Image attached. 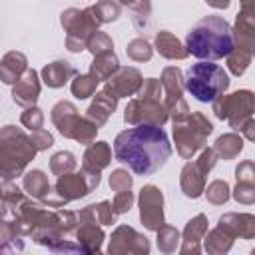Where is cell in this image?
I'll use <instances>...</instances> for the list:
<instances>
[{"instance_id": "681fc988", "label": "cell", "mask_w": 255, "mask_h": 255, "mask_svg": "<svg viewBox=\"0 0 255 255\" xmlns=\"http://www.w3.org/2000/svg\"><path fill=\"white\" fill-rule=\"evenodd\" d=\"M241 135L245 137V139H249V141H253L255 143V118H249L243 126H241Z\"/></svg>"}, {"instance_id": "f35d334b", "label": "cell", "mask_w": 255, "mask_h": 255, "mask_svg": "<svg viewBox=\"0 0 255 255\" xmlns=\"http://www.w3.org/2000/svg\"><path fill=\"white\" fill-rule=\"evenodd\" d=\"M94 58L96 56H104V54H110L114 52V40L106 34V32H96L90 40H88V48H86Z\"/></svg>"}, {"instance_id": "ba28073f", "label": "cell", "mask_w": 255, "mask_h": 255, "mask_svg": "<svg viewBox=\"0 0 255 255\" xmlns=\"http://www.w3.org/2000/svg\"><path fill=\"white\" fill-rule=\"evenodd\" d=\"M211 110L217 120H225L229 128L239 131L241 126L255 114V94L251 90H237L233 94H223L211 104Z\"/></svg>"}, {"instance_id": "4316f807", "label": "cell", "mask_w": 255, "mask_h": 255, "mask_svg": "<svg viewBox=\"0 0 255 255\" xmlns=\"http://www.w3.org/2000/svg\"><path fill=\"white\" fill-rule=\"evenodd\" d=\"M76 239H78V245L82 249L84 255H90V253H96L100 251L104 239H106V233L102 229V225H94V223H80L78 231H76Z\"/></svg>"}, {"instance_id": "52a82bcc", "label": "cell", "mask_w": 255, "mask_h": 255, "mask_svg": "<svg viewBox=\"0 0 255 255\" xmlns=\"http://www.w3.org/2000/svg\"><path fill=\"white\" fill-rule=\"evenodd\" d=\"M60 24L66 32V48L74 54H80L88 48V40L98 32L102 26L92 12V8H68L60 14Z\"/></svg>"}, {"instance_id": "2e32d148", "label": "cell", "mask_w": 255, "mask_h": 255, "mask_svg": "<svg viewBox=\"0 0 255 255\" xmlns=\"http://www.w3.org/2000/svg\"><path fill=\"white\" fill-rule=\"evenodd\" d=\"M50 120H52L54 128L60 131L62 137L72 139L74 129L78 128L82 116L78 114V108H76L72 102H68V100H60V102H56L54 108L50 110Z\"/></svg>"}, {"instance_id": "83f0119b", "label": "cell", "mask_w": 255, "mask_h": 255, "mask_svg": "<svg viewBox=\"0 0 255 255\" xmlns=\"http://www.w3.org/2000/svg\"><path fill=\"white\" fill-rule=\"evenodd\" d=\"M120 60L116 56V52H110V54H104V56H96L94 62L90 64V74L98 80V82H110L118 70H120Z\"/></svg>"}, {"instance_id": "9c48e42d", "label": "cell", "mask_w": 255, "mask_h": 255, "mask_svg": "<svg viewBox=\"0 0 255 255\" xmlns=\"http://www.w3.org/2000/svg\"><path fill=\"white\" fill-rule=\"evenodd\" d=\"M159 82L163 86V106L169 114V120L177 122V120L187 118L191 112H189V106L183 98V92H185L183 72L177 66H165L161 70Z\"/></svg>"}, {"instance_id": "d4e9b609", "label": "cell", "mask_w": 255, "mask_h": 255, "mask_svg": "<svg viewBox=\"0 0 255 255\" xmlns=\"http://www.w3.org/2000/svg\"><path fill=\"white\" fill-rule=\"evenodd\" d=\"M233 243H235V235L231 231H227L225 227L217 225L207 231V235L203 239V249L207 255H227L231 251Z\"/></svg>"}, {"instance_id": "74e56055", "label": "cell", "mask_w": 255, "mask_h": 255, "mask_svg": "<svg viewBox=\"0 0 255 255\" xmlns=\"http://www.w3.org/2000/svg\"><path fill=\"white\" fill-rule=\"evenodd\" d=\"M98 129H100V128H98V126H96L94 122H90V120H88L86 116H82V120H80L78 128L74 129V135H72V139L88 147V145H92V143L96 141Z\"/></svg>"}, {"instance_id": "ee69618b", "label": "cell", "mask_w": 255, "mask_h": 255, "mask_svg": "<svg viewBox=\"0 0 255 255\" xmlns=\"http://www.w3.org/2000/svg\"><path fill=\"white\" fill-rule=\"evenodd\" d=\"M235 179L237 183H253L255 185V161L243 159L235 167Z\"/></svg>"}, {"instance_id": "e575fe53", "label": "cell", "mask_w": 255, "mask_h": 255, "mask_svg": "<svg viewBox=\"0 0 255 255\" xmlns=\"http://www.w3.org/2000/svg\"><path fill=\"white\" fill-rule=\"evenodd\" d=\"M207 215L205 213H197L195 217H191L187 223H185V227H183V231H181V239H193V241H201V239H205V235H207V231H209V227H207Z\"/></svg>"}, {"instance_id": "cb8c5ba5", "label": "cell", "mask_w": 255, "mask_h": 255, "mask_svg": "<svg viewBox=\"0 0 255 255\" xmlns=\"http://www.w3.org/2000/svg\"><path fill=\"white\" fill-rule=\"evenodd\" d=\"M80 223H94V225H114L118 223V213L114 211L112 201H100V203H92L86 205L80 213H78Z\"/></svg>"}, {"instance_id": "f6af8a7d", "label": "cell", "mask_w": 255, "mask_h": 255, "mask_svg": "<svg viewBox=\"0 0 255 255\" xmlns=\"http://www.w3.org/2000/svg\"><path fill=\"white\" fill-rule=\"evenodd\" d=\"M217 153H215V149L213 147H203L201 151H199V157L195 159V163H197V167L207 175L215 165H217Z\"/></svg>"}, {"instance_id": "ffe728a7", "label": "cell", "mask_w": 255, "mask_h": 255, "mask_svg": "<svg viewBox=\"0 0 255 255\" xmlns=\"http://www.w3.org/2000/svg\"><path fill=\"white\" fill-rule=\"evenodd\" d=\"M217 225L225 227L235 237H241L245 241L255 239V215L253 213H235V211H229V213H223L219 217V223Z\"/></svg>"}, {"instance_id": "7dc6e473", "label": "cell", "mask_w": 255, "mask_h": 255, "mask_svg": "<svg viewBox=\"0 0 255 255\" xmlns=\"http://www.w3.org/2000/svg\"><path fill=\"white\" fill-rule=\"evenodd\" d=\"M30 137H32V141H34V145H36L38 151H46L48 147L54 145V135L50 131H46L44 128L42 129H36V131H30Z\"/></svg>"}, {"instance_id": "6da1fadb", "label": "cell", "mask_w": 255, "mask_h": 255, "mask_svg": "<svg viewBox=\"0 0 255 255\" xmlns=\"http://www.w3.org/2000/svg\"><path fill=\"white\" fill-rule=\"evenodd\" d=\"M171 151L167 133L157 126L128 128L114 139V157L135 175H153L167 163Z\"/></svg>"}, {"instance_id": "30bf717a", "label": "cell", "mask_w": 255, "mask_h": 255, "mask_svg": "<svg viewBox=\"0 0 255 255\" xmlns=\"http://www.w3.org/2000/svg\"><path fill=\"white\" fill-rule=\"evenodd\" d=\"M169 120V114L163 106V100L151 98H131L124 110V122L128 126H157L163 128Z\"/></svg>"}, {"instance_id": "bcb514c9", "label": "cell", "mask_w": 255, "mask_h": 255, "mask_svg": "<svg viewBox=\"0 0 255 255\" xmlns=\"http://www.w3.org/2000/svg\"><path fill=\"white\" fill-rule=\"evenodd\" d=\"M112 205H114V211H116L118 215H122V213H128V211L131 209V205H133V191L116 193V195H114V201H112Z\"/></svg>"}, {"instance_id": "8d00e7d4", "label": "cell", "mask_w": 255, "mask_h": 255, "mask_svg": "<svg viewBox=\"0 0 255 255\" xmlns=\"http://www.w3.org/2000/svg\"><path fill=\"white\" fill-rule=\"evenodd\" d=\"M205 197L211 205H223L229 201L231 197V187L225 179H213L207 187H205Z\"/></svg>"}, {"instance_id": "d6a6232c", "label": "cell", "mask_w": 255, "mask_h": 255, "mask_svg": "<svg viewBox=\"0 0 255 255\" xmlns=\"http://www.w3.org/2000/svg\"><path fill=\"white\" fill-rule=\"evenodd\" d=\"M76 167H78V159H76V155L72 151H64L62 149V151H56L50 157V171L54 175H58V177L72 173Z\"/></svg>"}, {"instance_id": "8fae6325", "label": "cell", "mask_w": 255, "mask_h": 255, "mask_svg": "<svg viewBox=\"0 0 255 255\" xmlns=\"http://www.w3.org/2000/svg\"><path fill=\"white\" fill-rule=\"evenodd\" d=\"M137 207H139V221L147 231H159L165 225V213H163V193L157 185L147 183L139 189L137 195Z\"/></svg>"}, {"instance_id": "60d3db41", "label": "cell", "mask_w": 255, "mask_h": 255, "mask_svg": "<svg viewBox=\"0 0 255 255\" xmlns=\"http://www.w3.org/2000/svg\"><path fill=\"white\" fill-rule=\"evenodd\" d=\"M20 124H22L26 129H30V131L42 129V126H44V112H42L38 106L28 108V110L22 112V116H20Z\"/></svg>"}, {"instance_id": "7c38bea8", "label": "cell", "mask_w": 255, "mask_h": 255, "mask_svg": "<svg viewBox=\"0 0 255 255\" xmlns=\"http://www.w3.org/2000/svg\"><path fill=\"white\" fill-rule=\"evenodd\" d=\"M151 243L129 225H118L112 231L106 255H149Z\"/></svg>"}, {"instance_id": "7402d4cb", "label": "cell", "mask_w": 255, "mask_h": 255, "mask_svg": "<svg viewBox=\"0 0 255 255\" xmlns=\"http://www.w3.org/2000/svg\"><path fill=\"white\" fill-rule=\"evenodd\" d=\"M112 163V147L108 141H94L92 145L86 147L82 155V169L92 171V173H102Z\"/></svg>"}, {"instance_id": "484cf974", "label": "cell", "mask_w": 255, "mask_h": 255, "mask_svg": "<svg viewBox=\"0 0 255 255\" xmlns=\"http://www.w3.org/2000/svg\"><path fill=\"white\" fill-rule=\"evenodd\" d=\"M22 189L26 195H30L36 201H44L52 193V185L48 181V175L42 169H30L22 175Z\"/></svg>"}, {"instance_id": "f1b7e54d", "label": "cell", "mask_w": 255, "mask_h": 255, "mask_svg": "<svg viewBox=\"0 0 255 255\" xmlns=\"http://www.w3.org/2000/svg\"><path fill=\"white\" fill-rule=\"evenodd\" d=\"M213 149L217 153L219 159H235L241 151H243V135L235 133V131H229V133H221L215 143H213Z\"/></svg>"}, {"instance_id": "d590c367", "label": "cell", "mask_w": 255, "mask_h": 255, "mask_svg": "<svg viewBox=\"0 0 255 255\" xmlns=\"http://www.w3.org/2000/svg\"><path fill=\"white\" fill-rule=\"evenodd\" d=\"M126 54L133 62H149L153 56V46L145 38H133L126 46Z\"/></svg>"}, {"instance_id": "3957f363", "label": "cell", "mask_w": 255, "mask_h": 255, "mask_svg": "<svg viewBox=\"0 0 255 255\" xmlns=\"http://www.w3.org/2000/svg\"><path fill=\"white\" fill-rule=\"evenodd\" d=\"M38 149L32 137L16 126H4L0 129V177L2 183H12L24 173L26 165L36 157Z\"/></svg>"}, {"instance_id": "f907efd6", "label": "cell", "mask_w": 255, "mask_h": 255, "mask_svg": "<svg viewBox=\"0 0 255 255\" xmlns=\"http://www.w3.org/2000/svg\"><path fill=\"white\" fill-rule=\"evenodd\" d=\"M90 255H106V253H102V251H96V253H90Z\"/></svg>"}, {"instance_id": "8992f818", "label": "cell", "mask_w": 255, "mask_h": 255, "mask_svg": "<svg viewBox=\"0 0 255 255\" xmlns=\"http://www.w3.org/2000/svg\"><path fill=\"white\" fill-rule=\"evenodd\" d=\"M102 181V173H92L86 169L80 171H72L68 175H62L56 179L52 193L46 197V205L48 207H66L70 201L82 199L88 193H92Z\"/></svg>"}, {"instance_id": "277c9868", "label": "cell", "mask_w": 255, "mask_h": 255, "mask_svg": "<svg viewBox=\"0 0 255 255\" xmlns=\"http://www.w3.org/2000/svg\"><path fill=\"white\" fill-rule=\"evenodd\" d=\"M185 78V90L197 100V102H215L219 96H223L231 84L229 74L223 70V66L213 62H197L187 68L183 74Z\"/></svg>"}, {"instance_id": "816d5d0a", "label": "cell", "mask_w": 255, "mask_h": 255, "mask_svg": "<svg viewBox=\"0 0 255 255\" xmlns=\"http://www.w3.org/2000/svg\"><path fill=\"white\" fill-rule=\"evenodd\" d=\"M249 255H255V247H253V249H251V251H249Z\"/></svg>"}, {"instance_id": "603a6c76", "label": "cell", "mask_w": 255, "mask_h": 255, "mask_svg": "<svg viewBox=\"0 0 255 255\" xmlns=\"http://www.w3.org/2000/svg\"><path fill=\"white\" fill-rule=\"evenodd\" d=\"M153 50H157L159 56H163L165 60H185L189 56L185 44L173 36L167 30H159L153 38Z\"/></svg>"}, {"instance_id": "f546056e", "label": "cell", "mask_w": 255, "mask_h": 255, "mask_svg": "<svg viewBox=\"0 0 255 255\" xmlns=\"http://www.w3.org/2000/svg\"><path fill=\"white\" fill-rule=\"evenodd\" d=\"M155 245H157V249H159L161 255H173L175 249L181 245V233H179V229L165 223V225L157 231Z\"/></svg>"}, {"instance_id": "7a4b0ae2", "label": "cell", "mask_w": 255, "mask_h": 255, "mask_svg": "<svg viewBox=\"0 0 255 255\" xmlns=\"http://www.w3.org/2000/svg\"><path fill=\"white\" fill-rule=\"evenodd\" d=\"M185 48L199 62H215L227 58L235 48L233 26L217 14L203 16L185 34Z\"/></svg>"}, {"instance_id": "d6986e66", "label": "cell", "mask_w": 255, "mask_h": 255, "mask_svg": "<svg viewBox=\"0 0 255 255\" xmlns=\"http://www.w3.org/2000/svg\"><path fill=\"white\" fill-rule=\"evenodd\" d=\"M205 173L197 167L195 161H185V165L181 167V173H179V187L183 191L185 197L189 199H197L205 193Z\"/></svg>"}, {"instance_id": "c3c4849f", "label": "cell", "mask_w": 255, "mask_h": 255, "mask_svg": "<svg viewBox=\"0 0 255 255\" xmlns=\"http://www.w3.org/2000/svg\"><path fill=\"white\" fill-rule=\"evenodd\" d=\"M179 255H201V241L193 239H181Z\"/></svg>"}, {"instance_id": "4fadbf2b", "label": "cell", "mask_w": 255, "mask_h": 255, "mask_svg": "<svg viewBox=\"0 0 255 255\" xmlns=\"http://www.w3.org/2000/svg\"><path fill=\"white\" fill-rule=\"evenodd\" d=\"M235 46L255 52V0H243L233 26Z\"/></svg>"}, {"instance_id": "ac0fdd59", "label": "cell", "mask_w": 255, "mask_h": 255, "mask_svg": "<svg viewBox=\"0 0 255 255\" xmlns=\"http://www.w3.org/2000/svg\"><path fill=\"white\" fill-rule=\"evenodd\" d=\"M78 76V70L74 68V64H70L68 60H54L50 64H46L40 72V78L42 82L52 88V90H58V88H64L70 80H74Z\"/></svg>"}, {"instance_id": "e0dca14e", "label": "cell", "mask_w": 255, "mask_h": 255, "mask_svg": "<svg viewBox=\"0 0 255 255\" xmlns=\"http://www.w3.org/2000/svg\"><path fill=\"white\" fill-rule=\"evenodd\" d=\"M106 84L118 98H129V96L139 94V90L143 86V76L133 66H122L118 70V74Z\"/></svg>"}, {"instance_id": "836d02e7", "label": "cell", "mask_w": 255, "mask_h": 255, "mask_svg": "<svg viewBox=\"0 0 255 255\" xmlns=\"http://www.w3.org/2000/svg\"><path fill=\"white\" fill-rule=\"evenodd\" d=\"M90 8H92V12L96 14V18H98L100 24H110V22H116V20L122 16L124 4L112 2V0H104V2L92 4Z\"/></svg>"}, {"instance_id": "4dcf8cb0", "label": "cell", "mask_w": 255, "mask_h": 255, "mask_svg": "<svg viewBox=\"0 0 255 255\" xmlns=\"http://www.w3.org/2000/svg\"><path fill=\"white\" fill-rule=\"evenodd\" d=\"M251 60H253V52L251 50L241 48V46H235L233 52L225 58V66H227V70H229L231 76L239 78V76H243L247 72Z\"/></svg>"}, {"instance_id": "44dd1931", "label": "cell", "mask_w": 255, "mask_h": 255, "mask_svg": "<svg viewBox=\"0 0 255 255\" xmlns=\"http://www.w3.org/2000/svg\"><path fill=\"white\" fill-rule=\"evenodd\" d=\"M28 70V58L18 50L6 52L0 60V80L8 86H14Z\"/></svg>"}, {"instance_id": "9a60e30c", "label": "cell", "mask_w": 255, "mask_h": 255, "mask_svg": "<svg viewBox=\"0 0 255 255\" xmlns=\"http://www.w3.org/2000/svg\"><path fill=\"white\" fill-rule=\"evenodd\" d=\"M118 100H120V98L110 90V86L104 84V88L96 92L92 104L88 106V110H86V118H88L90 122H94L98 128H104V126L108 124L110 116L116 112V108H118Z\"/></svg>"}, {"instance_id": "5bb4252c", "label": "cell", "mask_w": 255, "mask_h": 255, "mask_svg": "<svg viewBox=\"0 0 255 255\" xmlns=\"http://www.w3.org/2000/svg\"><path fill=\"white\" fill-rule=\"evenodd\" d=\"M40 74L30 68L14 86H12V100L16 106L28 110V108H34L38 98H40V92H42V82H40Z\"/></svg>"}, {"instance_id": "f5cc1de1", "label": "cell", "mask_w": 255, "mask_h": 255, "mask_svg": "<svg viewBox=\"0 0 255 255\" xmlns=\"http://www.w3.org/2000/svg\"><path fill=\"white\" fill-rule=\"evenodd\" d=\"M253 58H255V52H253Z\"/></svg>"}, {"instance_id": "b9f144b4", "label": "cell", "mask_w": 255, "mask_h": 255, "mask_svg": "<svg viewBox=\"0 0 255 255\" xmlns=\"http://www.w3.org/2000/svg\"><path fill=\"white\" fill-rule=\"evenodd\" d=\"M56 211H58V229L64 235H70V233L78 231V227H80L78 213H74L70 209H56Z\"/></svg>"}, {"instance_id": "1f68e13d", "label": "cell", "mask_w": 255, "mask_h": 255, "mask_svg": "<svg viewBox=\"0 0 255 255\" xmlns=\"http://www.w3.org/2000/svg\"><path fill=\"white\" fill-rule=\"evenodd\" d=\"M100 82L88 72V74H78L72 82H70V92L76 100H88L90 96H96Z\"/></svg>"}, {"instance_id": "7bdbcfd3", "label": "cell", "mask_w": 255, "mask_h": 255, "mask_svg": "<svg viewBox=\"0 0 255 255\" xmlns=\"http://www.w3.org/2000/svg\"><path fill=\"white\" fill-rule=\"evenodd\" d=\"M231 197L241 205H253L255 203V185L253 183H237L231 189Z\"/></svg>"}, {"instance_id": "ab89813d", "label": "cell", "mask_w": 255, "mask_h": 255, "mask_svg": "<svg viewBox=\"0 0 255 255\" xmlns=\"http://www.w3.org/2000/svg\"><path fill=\"white\" fill-rule=\"evenodd\" d=\"M110 189L116 191V193H124V191H131V185H133V175L124 169V167H118L110 173Z\"/></svg>"}, {"instance_id": "5b68a950", "label": "cell", "mask_w": 255, "mask_h": 255, "mask_svg": "<svg viewBox=\"0 0 255 255\" xmlns=\"http://www.w3.org/2000/svg\"><path fill=\"white\" fill-rule=\"evenodd\" d=\"M213 124L201 112H191L187 118L173 122V143L175 151L183 159H191L205 147L207 135H211Z\"/></svg>"}]
</instances>
